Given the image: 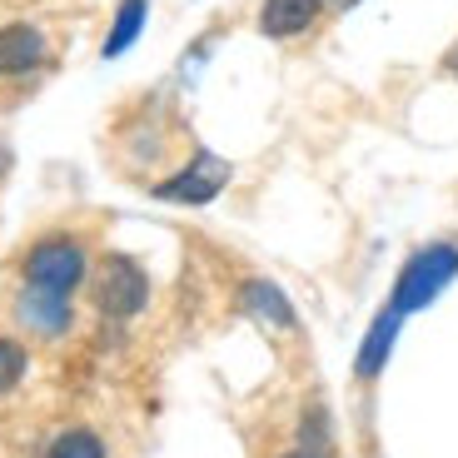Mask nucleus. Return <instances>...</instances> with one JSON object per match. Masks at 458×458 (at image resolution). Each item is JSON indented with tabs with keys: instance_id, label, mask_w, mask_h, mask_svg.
Segmentation results:
<instances>
[{
	"instance_id": "1",
	"label": "nucleus",
	"mask_w": 458,
	"mask_h": 458,
	"mask_svg": "<svg viewBox=\"0 0 458 458\" xmlns=\"http://www.w3.org/2000/svg\"><path fill=\"white\" fill-rule=\"evenodd\" d=\"M454 279H458V244H428V250H419L399 269V284H394L389 310L394 314L424 310V304H434Z\"/></svg>"
},
{
	"instance_id": "2",
	"label": "nucleus",
	"mask_w": 458,
	"mask_h": 458,
	"mask_svg": "<svg viewBox=\"0 0 458 458\" xmlns=\"http://www.w3.org/2000/svg\"><path fill=\"white\" fill-rule=\"evenodd\" d=\"M81 279H85V250H81L75 240H65V234H50V240L30 244V254H25V284L70 294Z\"/></svg>"
},
{
	"instance_id": "3",
	"label": "nucleus",
	"mask_w": 458,
	"mask_h": 458,
	"mask_svg": "<svg viewBox=\"0 0 458 458\" xmlns=\"http://www.w3.org/2000/svg\"><path fill=\"white\" fill-rule=\"evenodd\" d=\"M149 299V279L135 259L125 254H105L100 259V275H95V304H100L110 319H130V314L145 310Z\"/></svg>"
},
{
	"instance_id": "4",
	"label": "nucleus",
	"mask_w": 458,
	"mask_h": 458,
	"mask_svg": "<svg viewBox=\"0 0 458 458\" xmlns=\"http://www.w3.org/2000/svg\"><path fill=\"white\" fill-rule=\"evenodd\" d=\"M225 184H229V160H219V155L199 149V155L184 165L174 180L155 184V199H165V205H209Z\"/></svg>"
},
{
	"instance_id": "5",
	"label": "nucleus",
	"mask_w": 458,
	"mask_h": 458,
	"mask_svg": "<svg viewBox=\"0 0 458 458\" xmlns=\"http://www.w3.org/2000/svg\"><path fill=\"white\" fill-rule=\"evenodd\" d=\"M15 319H21L30 334H46V339H55V334L70 329V294L25 284L21 299H15Z\"/></svg>"
},
{
	"instance_id": "6",
	"label": "nucleus",
	"mask_w": 458,
	"mask_h": 458,
	"mask_svg": "<svg viewBox=\"0 0 458 458\" xmlns=\"http://www.w3.org/2000/svg\"><path fill=\"white\" fill-rule=\"evenodd\" d=\"M46 55H50L46 30H35L25 21L0 30V75H30V70L46 65Z\"/></svg>"
},
{
	"instance_id": "7",
	"label": "nucleus",
	"mask_w": 458,
	"mask_h": 458,
	"mask_svg": "<svg viewBox=\"0 0 458 458\" xmlns=\"http://www.w3.org/2000/svg\"><path fill=\"white\" fill-rule=\"evenodd\" d=\"M314 21H319V0H264V11H259V30L269 40L304 35Z\"/></svg>"
},
{
	"instance_id": "8",
	"label": "nucleus",
	"mask_w": 458,
	"mask_h": 458,
	"mask_svg": "<svg viewBox=\"0 0 458 458\" xmlns=\"http://www.w3.org/2000/svg\"><path fill=\"white\" fill-rule=\"evenodd\" d=\"M399 324H403V314H394V310H384L374 319V329L364 334V344H359V359H354V374L359 378H374L378 369L389 364V349H394V339H399Z\"/></svg>"
},
{
	"instance_id": "9",
	"label": "nucleus",
	"mask_w": 458,
	"mask_h": 458,
	"mask_svg": "<svg viewBox=\"0 0 458 458\" xmlns=\"http://www.w3.org/2000/svg\"><path fill=\"white\" fill-rule=\"evenodd\" d=\"M240 304H244V314H254V319H264V324H275V329H294V304H289L284 294H279L269 279H250V284L240 289Z\"/></svg>"
},
{
	"instance_id": "10",
	"label": "nucleus",
	"mask_w": 458,
	"mask_h": 458,
	"mask_svg": "<svg viewBox=\"0 0 458 458\" xmlns=\"http://www.w3.org/2000/svg\"><path fill=\"white\" fill-rule=\"evenodd\" d=\"M145 15H149V0H120V11H114L110 21V35H105V55H125L130 46L140 40V30H145Z\"/></svg>"
},
{
	"instance_id": "11",
	"label": "nucleus",
	"mask_w": 458,
	"mask_h": 458,
	"mask_svg": "<svg viewBox=\"0 0 458 458\" xmlns=\"http://www.w3.org/2000/svg\"><path fill=\"white\" fill-rule=\"evenodd\" d=\"M46 458H105V444L90 428H70V434H60L55 444H50Z\"/></svg>"
},
{
	"instance_id": "12",
	"label": "nucleus",
	"mask_w": 458,
	"mask_h": 458,
	"mask_svg": "<svg viewBox=\"0 0 458 458\" xmlns=\"http://www.w3.org/2000/svg\"><path fill=\"white\" fill-rule=\"evenodd\" d=\"M25 378V349L15 339H0V394H11Z\"/></svg>"
},
{
	"instance_id": "13",
	"label": "nucleus",
	"mask_w": 458,
	"mask_h": 458,
	"mask_svg": "<svg viewBox=\"0 0 458 458\" xmlns=\"http://www.w3.org/2000/svg\"><path fill=\"white\" fill-rule=\"evenodd\" d=\"M304 448H314V454L324 448V413L319 409L304 413Z\"/></svg>"
},
{
	"instance_id": "14",
	"label": "nucleus",
	"mask_w": 458,
	"mask_h": 458,
	"mask_svg": "<svg viewBox=\"0 0 458 458\" xmlns=\"http://www.w3.org/2000/svg\"><path fill=\"white\" fill-rule=\"evenodd\" d=\"M284 458H319L314 448H294V454H284Z\"/></svg>"
},
{
	"instance_id": "15",
	"label": "nucleus",
	"mask_w": 458,
	"mask_h": 458,
	"mask_svg": "<svg viewBox=\"0 0 458 458\" xmlns=\"http://www.w3.org/2000/svg\"><path fill=\"white\" fill-rule=\"evenodd\" d=\"M0 174H5V145H0Z\"/></svg>"
},
{
	"instance_id": "16",
	"label": "nucleus",
	"mask_w": 458,
	"mask_h": 458,
	"mask_svg": "<svg viewBox=\"0 0 458 458\" xmlns=\"http://www.w3.org/2000/svg\"><path fill=\"white\" fill-rule=\"evenodd\" d=\"M454 75H458V55H454Z\"/></svg>"
}]
</instances>
